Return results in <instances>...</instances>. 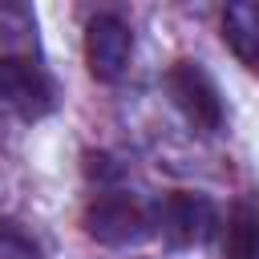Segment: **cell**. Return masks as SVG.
<instances>
[{"label": "cell", "mask_w": 259, "mask_h": 259, "mask_svg": "<svg viewBox=\"0 0 259 259\" xmlns=\"http://www.w3.org/2000/svg\"><path fill=\"white\" fill-rule=\"evenodd\" d=\"M130 53H134V32L121 16L113 12H101L89 20L85 28V61H89V73L97 81H117L130 65Z\"/></svg>", "instance_id": "cell-4"}, {"label": "cell", "mask_w": 259, "mask_h": 259, "mask_svg": "<svg viewBox=\"0 0 259 259\" xmlns=\"http://www.w3.org/2000/svg\"><path fill=\"white\" fill-rule=\"evenodd\" d=\"M223 40L231 45V53L243 65H259V4L255 0L227 4V12H223Z\"/></svg>", "instance_id": "cell-6"}, {"label": "cell", "mask_w": 259, "mask_h": 259, "mask_svg": "<svg viewBox=\"0 0 259 259\" xmlns=\"http://www.w3.org/2000/svg\"><path fill=\"white\" fill-rule=\"evenodd\" d=\"M158 227L174 247H198L219 231V210L206 194L194 190H174L158 206Z\"/></svg>", "instance_id": "cell-2"}, {"label": "cell", "mask_w": 259, "mask_h": 259, "mask_svg": "<svg viewBox=\"0 0 259 259\" xmlns=\"http://www.w3.org/2000/svg\"><path fill=\"white\" fill-rule=\"evenodd\" d=\"M85 231H89V239H97L105 247H130V243L146 239L150 214L130 194H101L85 210Z\"/></svg>", "instance_id": "cell-3"}, {"label": "cell", "mask_w": 259, "mask_h": 259, "mask_svg": "<svg viewBox=\"0 0 259 259\" xmlns=\"http://www.w3.org/2000/svg\"><path fill=\"white\" fill-rule=\"evenodd\" d=\"M0 101L20 117H40L53 109V81L24 57H0Z\"/></svg>", "instance_id": "cell-5"}, {"label": "cell", "mask_w": 259, "mask_h": 259, "mask_svg": "<svg viewBox=\"0 0 259 259\" xmlns=\"http://www.w3.org/2000/svg\"><path fill=\"white\" fill-rule=\"evenodd\" d=\"M166 89L174 97V105L186 113V121L202 134H214L223 125V97L219 85L210 81V73L198 61H178L166 77Z\"/></svg>", "instance_id": "cell-1"}, {"label": "cell", "mask_w": 259, "mask_h": 259, "mask_svg": "<svg viewBox=\"0 0 259 259\" xmlns=\"http://www.w3.org/2000/svg\"><path fill=\"white\" fill-rule=\"evenodd\" d=\"M227 259H259V202L243 198L227 214Z\"/></svg>", "instance_id": "cell-7"}]
</instances>
